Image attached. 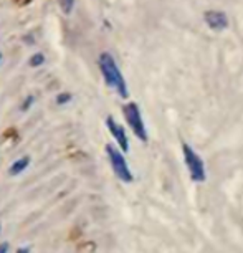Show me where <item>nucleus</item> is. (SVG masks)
I'll return each mask as SVG.
<instances>
[{
    "label": "nucleus",
    "mask_w": 243,
    "mask_h": 253,
    "mask_svg": "<svg viewBox=\"0 0 243 253\" xmlns=\"http://www.w3.org/2000/svg\"><path fill=\"white\" fill-rule=\"evenodd\" d=\"M98 63H99V70H101V75L104 78V83H106L109 88H113L121 98H127L129 91H127L126 80H124V76H122L121 70H119L114 56L111 53H108V51H104V53L99 55Z\"/></svg>",
    "instance_id": "f257e3e1"
},
{
    "label": "nucleus",
    "mask_w": 243,
    "mask_h": 253,
    "mask_svg": "<svg viewBox=\"0 0 243 253\" xmlns=\"http://www.w3.org/2000/svg\"><path fill=\"white\" fill-rule=\"evenodd\" d=\"M106 154H108L109 162H111L113 172L116 174V177L121 180V182L131 184L132 180H134V175H132L131 169H129V164H127L126 157L122 156V152L119 149H116L113 144H108L106 146Z\"/></svg>",
    "instance_id": "f03ea898"
},
{
    "label": "nucleus",
    "mask_w": 243,
    "mask_h": 253,
    "mask_svg": "<svg viewBox=\"0 0 243 253\" xmlns=\"http://www.w3.org/2000/svg\"><path fill=\"white\" fill-rule=\"evenodd\" d=\"M182 151H184V161H185V166H187L190 179L199 184L203 182V180L207 179V172H205V164H203L202 157H200L189 144H182Z\"/></svg>",
    "instance_id": "7ed1b4c3"
},
{
    "label": "nucleus",
    "mask_w": 243,
    "mask_h": 253,
    "mask_svg": "<svg viewBox=\"0 0 243 253\" xmlns=\"http://www.w3.org/2000/svg\"><path fill=\"white\" fill-rule=\"evenodd\" d=\"M122 113H124L126 121L129 124V127L136 134L137 139H141L142 142H147L149 136H147V129H146V124H144V119H142L139 106H137L136 103H127L122 106Z\"/></svg>",
    "instance_id": "20e7f679"
},
{
    "label": "nucleus",
    "mask_w": 243,
    "mask_h": 253,
    "mask_svg": "<svg viewBox=\"0 0 243 253\" xmlns=\"http://www.w3.org/2000/svg\"><path fill=\"white\" fill-rule=\"evenodd\" d=\"M106 126L111 136L116 139V142L121 147V152H127L129 151V139H127V134H126V129L121 126L119 123H116V119L113 116H108L106 118Z\"/></svg>",
    "instance_id": "39448f33"
},
{
    "label": "nucleus",
    "mask_w": 243,
    "mask_h": 253,
    "mask_svg": "<svg viewBox=\"0 0 243 253\" xmlns=\"http://www.w3.org/2000/svg\"><path fill=\"white\" fill-rule=\"evenodd\" d=\"M205 18L207 25L215 32H220V30H225L228 27V17L225 12H220V10H208L205 12Z\"/></svg>",
    "instance_id": "423d86ee"
},
{
    "label": "nucleus",
    "mask_w": 243,
    "mask_h": 253,
    "mask_svg": "<svg viewBox=\"0 0 243 253\" xmlns=\"http://www.w3.org/2000/svg\"><path fill=\"white\" fill-rule=\"evenodd\" d=\"M30 162H32V159H30L28 156L20 157V159H17V161L10 166V169H8V174H10V175H18V174L25 172V169H28Z\"/></svg>",
    "instance_id": "0eeeda50"
},
{
    "label": "nucleus",
    "mask_w": 243,
    "mask_h": 253,
    "mask_svg": "<svg viewBox=\"0 0 243 253\" xmlns=\"http://www.w3.org/2000/svg\"><path fill=\"white\" fill-rule=\"evenodd\" d=\"M28 63H30V66H33V68H37V66H41V65L45 63V55L43 53H35L30 58Z\"/></svg>",
    "instance_id": "6e6552de"
},
{
    "label": "nucleus",
    "mask_w": 243,
    "mask_h": 253,
    "mask_svg": "<svg viewBox=\"0 0 243 253\" xmlns=\"http://www.w3.org/2000/svg\"><path fill=\"white\" fill-rule=\"evenodd\" d=\"M61 10H63L65 13H71L75 8V0H58Z\"/></svg>",
    "instance_id": "1a4fd4ad"
},
{
    "label": "nucleus",
    "mask_w": 243,
    "mask_h": 253,
    "mask_svg": "<svg viewBox=\"0 0 243 253\" xmlns=\"http://www.w3.org/2000/svg\"><path fill=\"white\" fill-rule=\"evenodd\" d=\"M71 98H73V96H71L70 93H60L58 96H56V103H58L60 106H63V104L71 101Z\"/></svg>",
    "instance_id": "9d476101"
},
{
    "label": "nucleus",
    "mask_w": 243,
    "mask_h": 253,
    "mask_svg": "<svg viewBox=\"0 0 243 253\" xmlns=\"http://www.w3.org/2000/svg\"><path fill=\"white\" fill-rule=\"evenodd\" d=\"M33 101H35V96H32V94H30V96H28V98L25 99V101H23V104H22V108H20V109H22V111H27V109L33 104Z\"/></svg>",
    "instance_id": "9b49d317"
},
{
    "label": "nucleus",
    "mask_w": 243,
    "mask_h": 253,
    "mask_svg": "<svg viewBox=\"0 0 243 253\" xmlns=\"http://www.w3.org/2000/svg\"><path fill=\"white\" fill-rule=\"evenodd\" d=\"M8 248H10V245L7 242L0 243V253H8Z\"/></svg>",
    "instance_id": "f8f14e48"
},
{
    "label": "nucleus",
    "mask_w": 243,
    "mask_h": 253,
    "mask_svg": "<svg viewBox=\"0 0 243 253\" xmlns=\"http://www.w3.org/2000/svg\"><path fill=\"white\" fill-rule=\"evenodd\" d=\"M17 253H30V247H20Z\"/></svg>",
    "instance_id": "ddd939ff"
},
{
    "label": "nucleus",
    "mask_w": 243,
    "mask_h": 253,
    "mask_svg": "<svg viewBox=\"0 0 243 253\" xmlns=\"http://www.w3.org/2000/svg\"><path fill=\"white\" fill-rule=\"evenodd\" d=\"M17 3H20V5H25V3H28V2H32V0H15Z\"/></svg>",
    "instance_id": "4468645a"
},
{
    "label": "nucleus",
    "mask_w": 243,
    "mask_h": 253,
    "mask_svg": "<svg viewBox=\"0 0 243 253\" xmlns=\"http://www.w3.org/2000/svg\"><path fill=\"white\" fill-rule=\"evenodd\" d=\"M0 63H2V53H0Z\"/></svg>",
    "instance_id": "2eb2a0df"
}]
</instances>
